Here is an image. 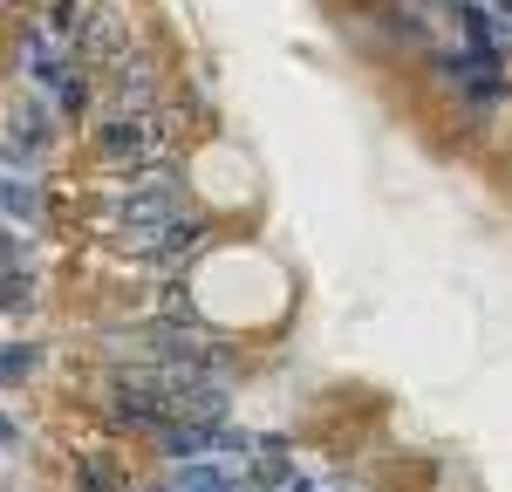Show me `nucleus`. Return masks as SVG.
<instances>
[{
    "mask_svg": "<svg viewBox=\"0 0 512 492\" xmlns=\"http://www.w3.org/2000/svg\"><path fill=\"white\" fill-rule=\"evenodd\" d=\"M185 301L205 328L219 335H267V328L287 322L294 308V281L267 246L253 240H219L205 246L185 274Z\"/></svg>",
    "mask_w": 512,
    "mask_h": 492,
    "instance_id": "f257e3e1",
    "label": "nucleus"
},
{
    "mask_svg": "<svg viewBox=\"0 0 512 492\" xmlns=\"http://www.w3.org/2000/svg\"><path fill=\"white\" fill-rule=\"evenodd\" d=\"M192 192L212 212H233V205L253 199V171H246V158L239 151H226V144H205L192 158Z\"/></svg>",
    "mask_w": 512,
    "mask_h": 492,
    "instance_id": "f03ea898",
    "label": "nucleus"
}]
</instances>
